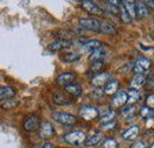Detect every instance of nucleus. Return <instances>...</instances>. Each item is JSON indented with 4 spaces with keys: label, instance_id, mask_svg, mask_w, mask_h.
<instances>
[{
    "label": "nucleus",
    "instance_id": "obj_1",
    "mask_svg": "<svg viewBox=\"0 0 154 148\" xmlns=\"http://www.w3.org/2000/svg\"><path fill=\"white\" fill-rule=\"evenodd\" d=\"M87 140V135L85 133L81 131V130H74V131H70L68 134H65L64 136V141L69 145H75V146H78V145H82Z\"/></svg>",
    "mask_w": 154,
    "mask_h": 148
},
{
    "label": "nucleus",
    "instance_id": "obj_2",
    "mask_svg": "<svg viewBox=\"0 0 154 148\" xmlns=\"http://www.w3.org/2000/svg\"><path fill=\"white\" fill-rule=\"evenodd\" d=\"M52 119L55 121H57L62 125H65V126H72L75 125L77 121L76 116L70 114V113H65V111H56L52 114Z\"/></svg>",
    "mask_w": 154,
    "mask_h": 148
},
{
    "label": "nucleus",
    "instance_id": "obj_3",
    "mask_svg": "<svg viewBox=\"0 0 154 148\" xmlns=\"http://www.w3.org/2000/svg\"><path fill=\"white\" fill-rule=\"evenodd\" d=\"M79 25L85 30L94 31V32H100L101 23L95 18H81L79 19Z\"/></svg>",
    "mask_w": 154,
    "mask_h": 148
},
{
    "label": "nucleus",
    "instance_id": "obj_4",
    "mask_svg": "<svg viewBox=\"0 0 154 148\" xmlns=\"http://www.w3.org/2000/svg\"><path fill=\"white\" fill-rule=\"evenodd\" d=\"M54 134H55V129L50 122L45 121V122L40 123V126H39V137L40 139L49 140L54 136Z\"/></svg>",
    "mask_w": 154,
    "mask_h": 148
},
{
    "label": "nucleus",
    "instance_id": "obj_5",
    "mask_svg": "<svg viewBox=\"0 0 154 148\" xmlns=\"http://www.w3.org/2000/svg\"><path fill=\"white\" fill-rule=\"evenodd\" d=\"M98 109L95 107H91V106H84L81 108L79 110V116L83 119V120H87V121H90V120H94L98 116Z\"/></svg>",
    "mask_w": 154,
    "mask_h": 148
},
{
    "label": "nucleus",
    "instance_id": "obj_6",
    "mask_svg": "<svg viewBox=\"0 0 154 148\" xmlns=\"http://www.w3.org/2000/svg\"><path fill=\"white\" fill-rule=\"evenodd\" d=\"M149 66H151V60L148 58H146V57H139L134 64V71L136 74L143 75L145 72L148 71Z\"/></svg>",
    "mask_w": 154,
    "mask_h": 148
},
{
    "label": "nucleus",
    "instance_id": "obj_7",
    "mask_svg": "<svg viewBox=\"0 0 154 148\" xmlns=\"http://www.w3.org/2000/svg\"><path fill=\"white\" fill-rule=\"evenodd\" d=\"M109 81H110V76L108 72H98L93 77L91 84L95 88H101V87H104Z\"/></svg>",
    "mask_w": 154,
    "mask_h": 148
},
{
    "label": "nucleus",
    "instance_id": "obj_8",
    "mask_svg": "<svg viewBox=\"0 0 154 148\" xmlns=\"http://www.w3.org/2000/svg\"><path fill=\"white\" fill-rule=\"evenodd\" d=\"M39 126H40V120L37 115H31L24 122V129L26 131H35L38 129Z\"/></svg>",
    "mask_w": 154,
    "mask_h": 148
},
{
    "label": "nucleus",
    "instance_id": "obj_9",
    "mask_svg": "<svg viewBox=\"0 0 154 148\" xmlns=\"http://www.w3.org/2000/svg\"><path fill=\"white\" fill-rule=\"evenodd\" d=\"M82 7H83L88 13H90V14H97V16H100V14L103 13V12H102V8L97 5L96 2L90 1V0H84V1H82Z\"/></svg>",
    "mask_w": 154,
    "mask_h": 148
},
{
    "label": "nucleus",
    "instance_id": "obj_10",
    "mask_svg": "<svg viewBox=\"0 0 154 148\" xmlns=\"http://www.w3.org/2000/svg\"><path fill=\"white\" fill-rule=\"evenodd\" d=\"M75 78H76V74L75 72H64V74L59 75L56 78V82H57L58 85L66 87L69 84H72Z\"/></svg>",
    "mask_w": 154,
    "mask_h": 148
},
{
    "label": "nucleus",
    "instance_id": "obj_11",
    "mask_svg": "<svg viewBox=\"0 0 154 148\" xmlns=\"http://www.w3.org/2000/svg\"><path fill=\"white\" fill-rule=\"evenodd\" d=\"M71 45H72V43L69 39H58V40L51 43L49 45V49L52 50V51H60V50H64V49L70 48Z\"/></svg>",
    "mask_w": 154,
    "mask_h": 148
},
{
    "label": "nucleus",
    "instance_id": "obj_12",
    "mask_svg": "<svg viewBox=\"0 0 154 148\" xmlns=\"http://www.w3.org/2000/svg\"><path fill=\"white\" fill-rule=\"evenodd\" d=\"M127 100H128L127 93H125V91H117L115 94V96L113 97V100H112V106L114 108H120V107H122V106H125L127 103Z\"/></svg>",
    "mask_w": 154,
    "mask_h": 148
},
{
    "label": "nucleus",
    "instance_id": "obj_13",
    "mask_svg": "<svg viewBox=\"0 0 154 148\" xmlns=\"http://www.w3.org/2000/svg\"><path fill=\"white\" fill-rule=\"evenodd\" d=\"M139 133H140V129L137 126H132L129 127L126 131L122 133V139L125 141H134L135 139L139 136Z\"/></svg>",
    "mask_w": 154,
    "mask_h": 148
},
{
    "label": "nucleus",
    "instance_id": "obj_14",
    "mask_svg": "<svg viewBox=\"0 0 154 148\" xmlns=\"http://www.w3.org/2000/svg\"><path fill=\"white\" fill-rule=\"evenodd\" d=\"M135 14L140 19L146 18V17L149 14V10H148V7L146 6V4L140 2V1H136V2H135Z\"/></svg>",
    "mask_w": 154,
    "mask_h": 148
},
{
    "label": "nucleus",
    "instance_id": "obj_15",
    "mask_svg": "<svg viewBox=\"0 0 154 148\" xmlns=\"http://www.w3.org/2000/svg\"><path fill=\"white\" fill-rule=\"evenodd\" d=\"M145 82H146L145 75L135 74L134 77H133L132 81H131V88L134 89V90H139L140 88H142V85L145 84Z\"/></svg>",
    "mask_w": 154,
    "mask_h": 148
},
{
    "label": "nucleus",
    "instance_id": "obj_16",
    "mask_svg": "<svg viewBox=\"0 0 154 148\" xmlns=\"http://www.w3.org/2000/svg\"><path fill=\"white\" fill-rule=\"evenodd\" d=\"M16 95V90L12 87H0V101L11 100Z\"/></svg>",
    "mask_w": 154,
    "mask_h": 148
},
{
    "label": "nucleus",
    "instance_id": "obj_17",
    "mask_svg": "<svg viewBox=\"0 0 154 148\" xmlns=\"http://www.w3.org/2000/svg\"><path fill=\"white\" fill-rule=\"evenodd\" d=\"M100 48H101V42L97 40V39H93V40L85 42L84 45L82 46V50L83 51H88V52H93V51H95Z\"/></svg>",
    "mask_w": 154,
    "mask_h": 148
},
{
    "label": "nucleus",
    "instance_id": "obj_18",
    "mask_svg": "<svg viewBox=\"0 0 154 148\" xmlns=\"http://www.w3.org/2000/svg\"><path fill=\"white\" fill-rule=\"evenodd\" d=\"M100 32L101 33H104V35H115L116 27L113 24L108 23V21H103L100 25Z\"/></svg>",
    "mask_w": 154,
    "mask_h": 148
},
{
    "label": "nucleus",
    "instance_id": "obj_19",
    "mask_svg": "<svg viewBox=\"0 0 154 148\" xmlns=\"http://www.w3.org/2000/svg\"><path fill=\"white\" fill-rule=\"evenodd\" d=\"M117 89H119V82L115 79H110L106 85H104V89L103 91L106 95H113V94L117 93Z\"/></svg>",
    "mask_w": 154,
    "mask_h": 148
},
{
    "label": "nucleus",
    "instance_id": "obj_20",
    "mask_svg": "<svg viewBox=\"0 0 154 148\" xmlns=\"http://www.w3.org/2000/svg\"><path fill=\"white\" fill-rule=\"evenodd\" d=\"M122 7L125 8V11L127 12V14L129 16L131 19H134L136 17L135 14V2L134 1H122Z\"/></svg>",
    "mask_w": 154,
    "mask_h": 148
},
{
    "label": "nucleus",
    "instance_id": "obj_21",
    "mask_svg": "<svg viewBox=\"0 0 154 148\" xmlns=\"http://www.w3.org/2000/svg\"><path fill=\"white\" fill-rule=\"evenodd\" d=\"M106 56V51L102 50V49H97L95 51H93L90 56H89V60L91 63H95V62H100L103 59V57Z\"/></svg>",
    "mask_w": 154,
    "mask_h": 148
},
{
    "label": "nucleus",
    "instance_id": "obj_22",
    "mask_svg": "<svg viewBox=\"0 0 154 148\" xmlns=\"http://www.w3.org/2000/svg\"><path fill=\"white\" fill-rule=\"evenodd\" d=\"M65 91L70 94L71 96H79L82 94V88H81V85L72 83V84H69L65 87Z\"/></svg>",
    "mask_w": 154,
    "mask_h": 148
},
{
    "label": "nucleus",
    "instance_id": "obj_23",
    "mask_svg": "<svg viewBox=\"0 0 154 148\" xmlns=\"http://www.w3.org/2000/svg\"><path fill=\"white\" fill-rule=\"evenodd\" d=\"M102 139H103V135L101 133H96L93 136H90L88 140H85L84 143H85V146H96L102 141Z\"/></svg>",
    "mask_w": 154,
    "mask_h": 148
},
{
    "label": "nucleus",
    "instance_id": "obj_24",
    "mask_svg": "<svg viewBox=\"0 0 154 148\" xmlns=\"http://www.w3.org/2000/svg\"><path fill=\"white\" fill-rule=\"evenodd\" d=\"M115 111L114 110H108L106 111L102 116H101V123L102 125H106V123H109V122H113L114 117H115Z\"/></svg>",
    "mask_w": 154,
    "mask_h": 148
},
{
    "label": "nucleus",
    "instance_id": "obj_25",
    "mask_svg": "<svg viewBox=\"0 0 154 148\" xmlns=\"http://www.w3.org/2000/svg\"><path fill=\"white\" fill-rule=\"evenodd\" d=\"M127 97H128L127 102H128V103H132V104H134L135 102H137V101H139V98H140V94H139V90L131 89V90L127 93Z\"/></svg>",
    "mask_w": 154,
    "mask_h": 148
},
{
    "label": "nucleus",
    "instance_id": "obj_26",
    "mask_svg": "<svg viewBox=\"0 0 154 148\" xmlns=\"http://www.w3.org/2000/svg\"><path fill=\"white\" fill-rule=\"evenodd\" d=\"M140 115H141V117H142V119H145V120H149V119H152V117H153V109H151L149 107L145 106V107H142V108H141V110H140Z\"/></svg>",
    "mask_w": 154,
    "mask_h": 148
},
{
    "label": "nucleus",
    "instance_id": "obj_27",
    "mask_svg": "<svg viewBox=\"0 0 154 148\" xmlns=\"http://www.w3.org/2000/svg\"><path fill=\"white\" fill-rule=\"evenodd\" d=\"M63 58H64V62H66V63H74V62H77L81 58V55L78 52H69Z\"/></svg>",
    "mask_w": 154,
    "mask_h": 148
},
{
    "label": "nucleus",
    "instance_id": "obj_28",
    "mask_svg": "<svg viewBox=\"0 0 154 148\" xmlns=\"http://www.w3.org/2000/svg\"><path fill=\"white\" fill-rule=\"evenodd\" d=\"M134 113H135V108L132 106V107H127L122 110V115L126 117V119H133L134 117Z\"/></svg>",
    "mask_w": 154,
    "mask_h": 148
},
{
    "label": "nucleus",
    "instance_id": "obj_29",
    "mask_svg": "<svg viewBox=\"0 0 154 148\" xmlns=\"http://www.w3.org/2000/svg\"><path fill=\"white\" fill-rule=\"evenodd\" d=\"M102 148H117V142L114 139H107L102 143Z\"/></svg>",
    "mask_w": 154,
    "mask_h": 148
},
{
    "label": "nucleus",
    "instance_id": "obj_30",
    "mask_svg": "<svg viewBox=\"0 0 154 148\" xmlns=\"http://www.w3.org/2000/svg\"><path fill=\"white\" fill-rule=\"evenodd\" d=\"M54 101L58 103V104H68V103H70V101H68V100H65V97L62 95V94H56L55 96H54Z\"/></svg>",
    "mask_w": 154,
    "mask_h": 148
},
{
    "label": "nucleus",
    "instance_id": "obj_31",
    "mask_svg": "<svg viewBox=\"0 0 154 148\" xmlns=\"http://www.w3.org/2000/svg\"><path fill=\"white\" fill-rule=\"evenodd\" d=\"M18 104V101H14V100H7V101H5V103H2L1 104V108L2 109H10V108H12V107H14V106H17Z\"/></svg>",
    "mask_w": 154,
    "mask_h": 148
},
{
    "label": "nucleus",
    "instance_id": "obj_32",
    "mask_svg": "<svg viewBox=\"0 0 154 148\" xmlns=\"http://www.w3.org/2000/svg\"><path fill=\"white\" fill-rule=\"evenodd\" d=\"M103 65H104L103 60L95 62V63H93V65L90 66V71H93V72H98V71H100V70L103 68Z\"/></svg>",
    "mask_w": 154,
    "mask_h": 148
},
{
    "label": "nucleus",
    "instance_id": "obj_33",
    "mask_svg": "<svg viewBox=\"0 0 154 148\" xmlns=\"http://www.w3.org/2000/svg\"><path fill=\"white\" fill-rule=\"evenodd\" d=\"M119 13H120V17H121V19H122L123 23H129V21L132 20V19L129 18V16L127 14V12L125 11V8L122 7V5L120 6V12H119Z\"/></svg>",
    "mask_w": 154,
    "mask_h": 148
},
{
    "label": "nucleus",
    "instance_id": "obj_34",
    "mask_svg": "<svg viewBox=\"0 0 154 148\" xmlns=\"http://www.w3.org/2000/svg\"><path fill=\"white\" fill-rule=\"evenodd\" d=\"M146 104H147V107H149L151 109H153L154 108V94H152L151 96L147 97V100H146Z\"/></svg>",
    "mask_w": 154,
    "mask_h": 148
},
{
    "label": "nucleus",
    "instance_id": "obj_35",
    "mask_svg": "<svg viewBox=\"0 0 154 148\" xmlns=\"http://www.w3.org/2000/svg\"><path fill=\"white\" fill-rule=\"evenodd\" d=\"M146 147H147V143L145 141H136V142H134L131 146V148H146Z\"/></svg>",
    "mask_w": 154,
    "mask_h": 148
},
{
    "label": "nucleus",
    "instance_id": "obj_36",
    "mask_svg": "<svg viewBox=\"0 0 154 148\" xmlns=\"http://www.w3.org/2000/svg\"><path fill=\"white\" fill-rule=\"evenodd\" d=\"M91 95H93V97H94L95 100H98V98H101V97H102L103 91H102L101 89H98V88H97V89H95V90L93 91V94H91Z\"/></svg>",
    "mask_w": 154,
    "mask_h": 148
},
{
    "label": "nucleus",
    "instance_id": "obj_37",
    "mask_svg": "<svg viewBox=\"0 0 154 148\" xmlns=\"http://www.w3.org/2000/svg\"><path fill=\"white\" fill-rule=\"evenodd\" d=\"M115 122H109V123H106V125H102V129L103 130H109V129H113L115 127Z\"/></svg>",
    "mask_w": 154,
    "mask_h": 148
},
{
    "label": "nucleus",
    "instance_id": "obj_38",
    "mask_svg": "<svg viewBox=\"0 0 154 148\" xmlns=\"http://www.w3.org/2000/svg\"><path fill=\"white\" fill-rule=\"evenodd\" d=\"M42 148H55V146H54L52 143H50V142H45V143L42 146Z\"/></svg>",
    "mask_w": 154,
    "mask_h": 148
},
{
    "label": "nucleus",
    "instance_id": "obj_39",
    "mask_svg": "<svg viewBox=\"0 0 154 148\" xmlns=\"http://www.w3.org/2000/svg\"><path fill=\"white\" fill-rule=\"evenodd\" d=\"M146 4H147L148 6H152V7H153V6H154V1H147ZM147 5H146V6H147Z\"/></svg>",
    "mask_w": 154,
    "mask_h": 148
},
{
    "label": "nucleus",
    "instance_id": "obj_40",
    "mask_svg": "<svg viewBox=\"0 0 154 148\" xmlns=\"http://www.w3.org/2000/svg\"><path fill=\"white\" fill-rule=\"evenodd\" d=\"M149 148H154V142L152 143V145H151V147H149Z\"/></svg>",
    "mask_w": 154,
    "mask_h": 148
}]
</instances>
